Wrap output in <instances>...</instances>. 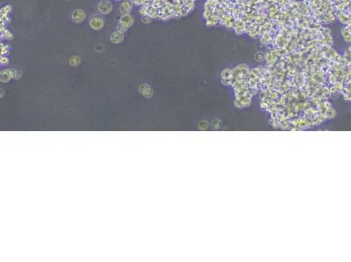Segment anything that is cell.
<instances>
[{
    "label": "cell",
    "instance_id": "cell-8",
    "mask_svg": "<svg viewBox=\"0 0 351 262\" xmlns=\"http://www.w3.org/2000/svg\"><path fill=\"white\" fill-rule=\"evenodd\" d=\"M10 11H11V6L10 5H5V6H3L2 8H1V10H0V17H6V16H9L10 15Z\"/></svg>",
    "mask_w": 351,
    "mask_h": 262
},
{
    "label": "cell",
    "instance_id": "cell-4",
    "mask_svg": "<svg viewBox=\"0 0 351 262\" xmlns=\"http://www.w3.org/2000/svg\"><path fill=\"white\" fill-rule=\"evenodd\" d=\"M134 5L135 4L132 0H122L120 6H119V11L122 15L131 13Z\"/></svg>",
    "mask_w": 351,
    "mask_h": 262
},
{
    "label": "cell",
    "instance_id": "cell-3",
    "mask_svg": "<svg viewBox=\"0 0 351 262\" xmlns=\"http://www.w3.org/2000/svg\"><path fill=\"white\" fill-rule=\"evenodd\" d=\"M71 17H72V20H73V23H75V24H80V23H82V22L86 19L87 14H86V12H85L84 10H82V9H76V10H74L72 12Z\"/></svg>",
    "mask_w": 351,
    "mask_h": 262
},
{
    "label": "cell",
    "instance_id": "cell-7",
    "mask_svg": "<svg viewBox=\"0 0 351 262\" xmlns=\"http://www.w3.org/2000/svg\"><path fill=\"white\" fill-rule=\"evenodd\" d=\"M1 38L4 40H11L13 38V34L10 30L5 29L3 32H1Z\"/></svg>",
    "mask_w": 351,
    "mask_h": 262
},
{
    "label": "cell",
    "instance_id": "cell-6",
    "mask_svg": "<svg viewBox=\"0 0 351 262\" xmlns=\"http://www.w3.org/2000/svg\"><path fill=\"white\" fill-rule=\"evenodd\" d=\"M119 21L122 22V23H123V24H125L128 25L129 27H131V26L134 24V23H135V17H134V16L131 15L130 13L122 14V15H121Z\"/></svg>",
    "mask_w": 351,
    "mask_h": 262
},
{
    "label": "cell",
    "instance_id": "cell-11",
    "mask_svg": "<svg viewBox=\"0 0 351 262\" xmlns=\"http://www.w3.org/2000/svg\"><path fill=\"white\" fill-rule=\"evenodd\" d=\"M80 61H81L80 58L79 56H77V55H73V56H72L70 58V64L72 66H78L80 63Z\"/></svg>",
    "mask_w": 351,
    "mask_h": 262
},
{
    "label": "cell",
    "instance_id": "cell-1",
    "mask_svg": "<svg viewBox=\"0 0 351 262\" xmlns=\"http://www.w3.org/2000/svg\"><path fill=\"white\" fill-rule=\"evenodd\" d=\"M105 19L100 13L93 14L88 19V25L94 31H100L104 27Z\"/></svg>",
    "mask_w": 351,
    "mask_h": 262
},
{
    "label": "cell",
    "instance_id": "cell-12",
    "mask_svg": "<svg viewBox=\"0 0 351 262\" xmlns=\"http://www.w3.org/2000/svg\"><path fill=\"white\" fill-rule=\"evenodd\" d=\"M153 20H154V18H152L150 16H149V15H147V16H143L142 17V22L143 23V24H150V23H152L153 22Z\"/></svg>",
    "mask_w": 351,
    "mask_h": 262
},
{
    "label": "cell",
    "instance_id": "cell-13",
    "mask_svg": "<svg viewBox=\"0 0 351 262\" xmlns=\"http://www.w3.org/2000/svg\"><path fill=\"white\" fill-rule=\"evenodd\" d=\"M265 57H266V54H264L262 52H258L256 54H255V59L257 60V61H262V60H264L265 59Z\"/></svg>",
    "mask_w": 351,
    "mask_h": 262
},
{
    "label": "cell",
    "instance_id": "cell-2",
    "mask_svg": "<svg viewBox=\"0 0 351 262\" xmlns=\"http://www.w3.org/2000/svg\"><path fill=\"white\" fill-rule=\"evenodd\" d=\"M97 10L101 15H108L113 10V3L111 0H100L97 4Z\"/></svg>",
    "mask_w": 351,
    "mask_h": 262
},
{
    "label": "cell",
    "instance_id": "cell-10",
    "mask_svg": "<svg viewBox=\"0 0 351 262\" xmlns=\"http://www.w3.org/2000/svg\"><path fill=\"white\" fill-rule=\"evenodd\" d=\"M130 27H129L128 25H126L125 24H123V23H122V22H118L117 23V24H116V30L117 31H121V32H123V33H125L126 31H128V30L129 29Z\"/></svg>",
    "mask_w": 351,
    "mask_h": 262
},
{
    "label": "cell",
    "instance_id": "cell-14",
    "mask_svg": "<svg viewBox=\"0 0 351 262\" xmlns=\"http://www.w3.org/2000/svg\"><path fill=\"white\" fill-rule=\"evenodd\" d=\"M0 63H1V66H7V65L10 63V59H9V58H8L7 56H1V58H0Z\"/></svg>",
    "mask_w": 351,
    "mask_h": 262
},
{
    "label": "cell",
    "instance_id": "cell-9",
    "mask_svg": "<svg viewBox=\"0 0 351 262\" xmlns=\"http://www.w3.org/2000/svg\"><path fill=\"white\" fill-rule=\"evenodd\" d=\"M0 47H1V56H6L10 51V45L1 41Z\"/></svg>",
    "mask_w": 351,
    "mask_h": 262
},
{
    "label": "cell",
    "instance_id": "cell-5",
    "mask_svg": "<svg viewBox=\"0 0 351 262\" xmlns=\"http://www.w3.org/2000/svg\"><path fill=\"white\" fill-rule=\"evenodd\" d=\"M109 39L113 44H121L124 40V33L116 30L111 33Z\"/></svg>",
    "mask_w": 351,
    "mask_h": 262
}]
</instances>
